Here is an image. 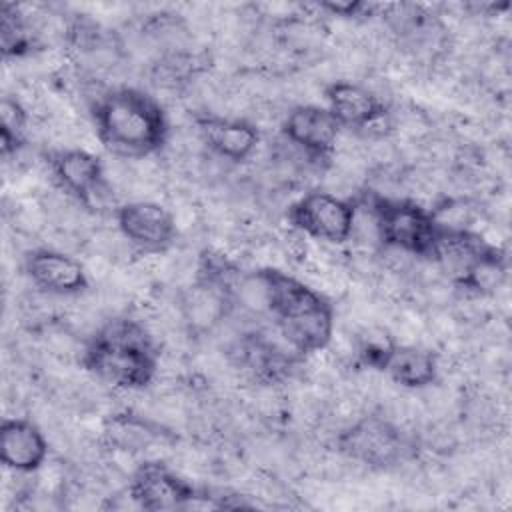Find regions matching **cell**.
I'll list each match as a JSON object with an SVG mask.
<instances>
[{"label": "cell", "mask_w": 512, "mask_h": 512, "mask_svg": "<svg viewBox=\"0 0 512 512\" xmlns=\"http://www.w3.org/2000/svg\"><path fill=\"white\" fill-rule=\"evenodd\" d=\"M206 148L232 162H248L260 144V132L248 120L238 118H196Z\"/></svg>", "instance_id": "cell-13"}, {"label": "cell", "mask_w": 512, "mask_h": 512, "mask_svg": "<svg viewBox=\"0 0 512 512\" xmlns=\"http://www.w3.org/2000/svg\"><path fill=\"white\" fill-rule=\"evenodd\" d=\"M324 98L328 102V110L334 114L340 126L348 130H356L380 112L388 110L362 82H332L324 88Z\"/></svg>", "instance_id": "cell-15"}, {"label": "cell", "mask_w": 512, "mask_h": 512, "mask_svg": "<svg viewBox=\"0 0 512 512\" xmlns=\"http://www.w3.org/2000/svg\"><path fill=\"white\" fill-rule=\"evenodd\" d=\"M160 346L142 320L116 316L86 344L82 366L102 384L138 390L154 382Z\"/></svg>", "instance_id": "cell-2"}, {"label": "cell", "mask_w": 512, "mask_h": 512, "mask_svg": "<svg viewBox=\"0 0 512 512\" xmlns=\"http://www.w3.org/2000/svg\"><path fill=\"white\" fill-rule=\"evenodd\" d=\"M0 44L4 58H24L30 54V48L34 42V36L22 16L20 6L4 4L0 12Z\"/></svg>", "instance_id": "cell-19"}, {"label": "cell", "mask_w": 512, "mask_h": 512, "mask_svg": "<svg viewBox=\"0 0 512 512\" xmlns=\"http://www.w3.org/2000/svg\"><path fill=\"white\" fill-rule=\"evenodd\" d=\"M178 304L184 326L192 338L210 336L234 308L230 290L226 286L200 276L182 288Z\"/></svg>", "instance_id": "cell-9"}, {"label": "cell", "mask_w": 512, "mask_h": 512, "mask_svg": "<svg viewBox=\"0 0 512 512\" xmlns=\"http://www.w3.org/2000/svg\"><path fill=\"white\" fill-rule=\"evenodd\" d=\"M48 452V438L32 418H4L0 428V454L6 470L34 474L46 464Z\"/></svg>", "instance_id": "cell-11"}, {"label": "cell", "mask_w": 512, "mask_h": 512, "mask_svg": "<svg viewBox=\"0 0 512 512\" xmlns=\"http://www.w3.org/2000/svg\"><path fill=\"white\" fill-rule=\"evenodd\" d=\"M276 268H256L238 272L230 284V296L236 310L254 320H266L274 314L276 302Z\"/></svg>", "instance_id": "cell-17"}, {"label": "cell", "mask_w": 512, "mask_h": 512, "mask_svg": "<svg viewBox=\"0 0 512 512\" xmlns=\"http://www.w3.org/2000/svg\"><path fill=\"white\" fill-rule=\"evenodd\" d=\"M382 372L402 390H420L438 380V356L416 344H396L388 354Z\"/></svg>", "instance_id": "cell-16"}, {"label": "cell", "mask_w": 512, "mask_h": 512, "mask_svg": "<svg viewBox=\"0 0 512 512\" xmlns=\"http://www.w3.org/2000/svg\"><path fill=\"white\" fill-rule=\"evenodd\" d=\"M24 272L34 288L56 296H76L90 288V278L80 258L54 248H34L24 256Z\"/></svg>", "instance_id": "cell-8"}, {"label": "cell", "mask_w": 512, "mask_h": 512, "mask_svg": "<svg viewBox=\"0 0 512 512\" xmlns=\"http://www.w3.org/2000/svg\"><path fill=\"white\" fill-rule=\"evenodd\" d=\"M130 492L142 510L184 508L196 490L160 460L142 462L130 476Z\"/></svg>", "instance_id": "cell-10"}, {"label": "cell", "mask_w": 512, "mask_h": 512, "mask_svg": "<svg viewBox=\"0 0 512 512\" xmlns=\"http://www.w3.org/2000/svg\"><path fill=\"white\" fill-rule=\"evenodd\" d=\"M338 452L366 468L400 466L412 454V442L384 416L370 412L356 418L336 438Z\"/></svg>", "instance_id": "cell-4"}, {"label": "cell", "mask_w": 512, "mask_h": 512, "mask_svg": "<svg viewBox=\"0 0 512 512\" xmlns=\"http://www.w3.org/2000/svg\"><path fill=\"white\" fill-rule=\"evenodd\" d=\"M368 196L372 198L380 220L382 244L404 248L422 258L432 256L438 230L428 208H422L418 202L408 198L384 200L372 194Z\"/></svg>", "instance_id": "cell-5"}, {"label": "cell", "mask_w": 512, "mask_h": 512, "mask_svg": "<svg viewBox=\"0 0 512 512\" xmlns=\"http://www.w3.org/2000/svg\"><path fill=\"white\" fill-rule=\"evenodd\" d=\"M280 130L286 140L302 150L328 158L342 132V126L328 108L318 104H300L286 112Z\"/></svg>", "instance_id": "cell-12"}, {"label": "cell", "mask_w": 512, "mask_h": 512, "mask_svg": "<svg viewBox=\"0 0 512 512\" xmlns=\"http://www.w3.org/2000/svg\"><path fill=\"white\" fill-rule=\"evenodd\" d=\"M52 182L64 192L84 200L104 178H102V158L92 152L74 146L58 148L46 156Z\"/></svg>", "instance_id": "cell-14"}, {"label": "cell", "mask_w": 512, "mask_h": 512, "mask_svg": "<svg viewBox=\"0 0 512 512\" xmlns=\"http://www.w3.org/2000/svg\"><path fill=\"white\" fill-rule=\"evenodd\" d=\"M92 116L100 142L124 158L160 152L170 132L164 106L136 86L110 88L92 108Z\"/></svg>", "instance_id": "cell-1"}, {"label": "cell", "mask_w": 512, "mask_h": 512, "mask_svg": "<svg viewBox=\"0 0 512 512\" xmlns=\"http://www.w3.org/2000/svg\"><path fill=\"white\" fill-rule=\"evenodd\" d=\"M114 222L132 242L138 254L166 252L178 236L172 210L156 200L124 202L118 208Z\"/></svg>", "instance_id": "cell-7"}, {"label": "cell", "mask_w": 512, "mask_h": 512, "mask_svg": "<svg viewBox=\"0 0 512 512\" xmlns=\"http://www.w3.org/2000/svg\"><path fill=\"white\" fill-rule=\"evenodd\" d=\"M284 338L302 356L324 350L334 336V310L324 296L278 270L272 314Z\"/></svg>", "instance_id": "cell-3"}, {"label": "cell", "mask_w": 512, "mask_h": 512, "mask_svg": "<svg viewBox=\"0 0 512 512\" xmlns=\"http://www.w3.org/2000/svg\"><path fill=\"white\" fill-rule=\"evenodd\" d=\"M352 216L354 204L350 200L332 196L320 188L300 196L288 212L296 230L328 244L348 242Z\"/></svg>", "instance_id": "cell-6"}, {"label": "cell", "mask_w": 512, "mask_h": 512, "mask_svg": "<svg viewBox=\"0 0 512 512\" xmlns=\"http://www.w3.org/2000/svg\"><path fill=\"white\" fill-rule=\"evenodd\" d=\"M506 282V262L500 250L490 246L466 272L458 288H466L474 296H492Z\"/></svg>", "instance_id": "cell-18"}]
</instances>
